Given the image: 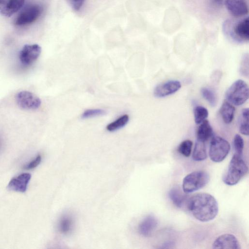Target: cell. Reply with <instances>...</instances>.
Segmentation results:
<instances>
[{
  "label": "cell",
  "instance_id": "1",
  "mask_svg": "<svg viewBox=\"0 0 249 249\" xmlns=\"http://www.w3.org/2000/svg\"><path fill=\"white\" fill-rule=\"evenodd\" d=\"M188 208L197 220L208 222L213 220L218 212V205L211 195L201 193L193 196L188 200Z\"/></svg>",
  "mask_w": 249,
  "mask_h": 249
},
{
  "label": "cell",
  "instance_id": "2",
  "mask_svg": "<svg viewBox=\"0 0 249 249\" xmlns=\"http://www.w3.org/2000/svg\"><path fill=\"white\" fill-rule=\"evenodd\" d=\"M248 167L242 156L234 154L223 177V181L228 185H234L247 174Z\"/></svg>",
  "mask_w": 249,
  "mask_h": 249
},
{
  "label": "cell",
  "instance_id": "3",
  "mask_svg": "<svg viewBox=\"0 0 249 249\" xmlns=\"http://www.w3.org/2000/svg\"><path fill=\"white\" fill-rule=\"evenodd\" d=\"M226 34L238 42H247L249 40V19L245 18L236 22L227 20L224 27Z\"/></svg>",
  "mask_w": 249,
  "mask_h": 249
},
{
  "label": "cell",
  "instance_id": "4",
  "mask_svg": "<svg viewBox=\"0 0 249 249\" xmlns=\"http://www.w3.org/2000/svg\"><path fill=\"white\" fill-rule=\"evenodd\" d=\"M249 92V87L246 82L238 79L233 82L227 90L225 98L231 104L239 106L243 105L248 99Z\"/></svg>",
  "mask_w": 249,
  "mask_h": 249
},
{
  "label": "cell",
  "instance_id": "5",
  "mask_svg": "<svg viewBox=\"0 0 249 249\" xmlns=\"http://www.w3.org/2000/svg\"><path fill=\"white\" fill-rule=\"evenodd\" d=\"M208 173L204 171H194L183 178L182 189L185 193H190L204 187L209 181Z\"/></svg>",
  "mask_w": 249,
  "mask_h": 249
},
{
  "label": "cell",
  "instance_id": "6",
  "mask_svg": "<svg viewBox=\"0 0 249 249\" xmlns=\"http://www.w3.org/2000/svg\"><path fill=\"white\" fill-rule=\"evenodd\" d=\"M230 148V144L226 140L219 136L213 137L210 144L209 157L214 162H221L228 155Z\"/></svg>",
  "mask_w": 249,
  "mask_h": 249
},
{
  "label": "cell",
  "instance_id": "7",
  "mask_svg": "<svg viewBox=\"0 0 249 249\" xmlns=\"http://www.w3.org/2000/svg\"><path fill=\"white\" fill-rule=\"evenodd\" d=\"M16 100L19 107L24 110L36 109L41 104L39 98L33 93L26 90L18 93Z\"/></svg>",
  "mask_w": 249,
  "mask_h": 249
},
{
  "label": "cell",
  "instance_id": "8",
  "mask_svg": "<svg viewBox=\"0 0 249 249\" xmlns=\"http://www.w3.org/2000/svg\"><path fill=\"white\" fill-rule=\"evenodd\" d=\"M42 9L38 5H33L25 9L16 18L15 23L22 26L34 22L40 16Z\"/></svg>",
  "mask_w": 249,
  "mask_h": 249
},
{
  "label": "cell",
  "instance_id": "9",
  "mask_svg": "<svg viewBox=\"0 0 249 249\" xmlns=\"http://www.w3.org/2000/svg\"><path fill=\"white\" fill-rule=\"evenodd\" d=\"M41 52V48L38 44L25 45L19 52V60L23 65H30L38 58Z\"/></svg>",
  "mask_w": 249,
  "mask_h": 249
},
{
  "label": "cell",
  "instance_id": "10",
  "mask_svg": "<svg viewBox=\"0 0 249 249\" xmlns=\"http://www.w3.org/2000/svg\"><path fill=\"white\" fill-rule=\"evenodd\" d=\"M181 87V83L179 81L169 80L157 85L154 89L153 94L157 98H163L175 93Z\"/></svg>",
  "mask_w": 249,
  "mask_h": 249
},
{
  "label": "cell",
  "instance_id": "11",
  "mask_svg": "<svg viewBox=\"0 0 249 249\" xmlns=\"http://www.w3.org/2000/svg\"><path fill=\"white\" fill-rule=\"evenodd\" d=\"M213 249H241L240 243L236 237L231 234H223L219 236L214 241Z\"/></svg>",
  "mask_w": 249,
  "mask_h": 249
},
{
  "label": "cell",
  "instance_id": "12",
  "mask_svg": "<svg viewBox=\"0 0 249 249\" xmlns=\"http://www.w3.org/2000/svg\"><path fill=\"white\" fill-rule=\"evenodd\" d=\"M225 5L228 11L235 17H241L248 14L246 0H225Z\"/></svg>",
  "mask_w": 249,
  "mask_h": 249
},
{
  "label": "cell",
  "instance_id": "13",
  "mask_svg": "<svg viewBox=\"0 0 249 249\" xmlns=\"http://www.w3.org/2000/svg\"><path fill=\"white\" fill-rule=\"evenodd\" d=\"M31 175L28 173H22L13 178L9 182L7 188L9 190L24 193L27 188Z\"/></svg>",
  "mask_w": 249,
  "mask_h": 249
},
{
  "label": "cell",
  "instance_id": "14",
  "mask_svg": "<svg viewBox=\"0 0 249 249\" xmlns=\"http://www.w3.org/2000/svg\"><path fill=\"white\" fill-rule=\"evenodd\" d=\"M24 2L25 0H3L0 3V14L11 17L23 6Z\"/></svg>",
  "mask_w": 249,
  "mask_h": 249
},
{
  "label": "cell",
  "instance_id": "15",
  "mask_svg": "<svg viewBox=\"0 0 249 249\" xmlns=\"http://www.w3.org/2000/svg\"><path fill=\"white\" fill-rule=\"evenodd\" d=\"M158 225L157 218L152 215L146 216L139 225V233L144 237L149 236Z\"/></svg>",
  "mask_w": 249,
  "mask_h": 249
},
{
  "label": "cell",
  "instance_id": "16",
  "mask_svg": "<svg viewBox=\"0 0 249 249\" xmlns=\"http://www.w3.org/2000/svg\"><path fill=\"white\" fill-rule=\"evenodd\" d=\"M200 124L196 131L197 140L205 142L213 136V128L207 120Z\"/></svg>",
  "mask_w": 249,
  "mask_h": 249
},
{
  "label": "cell",
  "instance_id": "17",
  "mask_svg": "<svg viewBox=\"0 0 249 249\" xmlns=\"http://www.w3.org/2000/svg\"><path fill=\"white\" fill-rule=\"evenodd\" d=\"M235 111V107L229 102L225 101L222 104L219 112L225 124H229L232 122Z\"/></svg>",
  "mask_w": 249,
  "mask_h": 249
},
{
  "label": "cell",
  "instance_id": "18",
  "mask_svg": "<svg viewBox=\"0 0 249 249\" xmlns=\"http://www.w3.org/2000/svg\"><path fill=\"white\" fill-rule=\"evenodd\" d=\"M207 157L205 142L196 140L193 152L192 158L195 161H202Z\"/></svg>",
  "mask_w": 249,
  "mask_h": 249
},
{
  "label": "cell",
  "instance_id": "19",
  "mask_svg": "<svg viewBox=\"0 0 249 249\" xmlns=\"http://www.w3.org/2000/svg\"><path fill=\"white\" fill-rule=\"evenodd\" d=\"M249 108H243L238 119V128L239 132L243 135L248 136L249 128Z\"/></svg>",
  "mask_w": 249,
  "mask_h": 249
},
{
  "label": "cell",
  "instance_id": "20",
  "mask_svg": "<svg viewBox=\"0 0 249 249\" xmlns=\"http://www.w3.org/2000/svg\"><path fill=\"white\" fill-rule=\"evenodd\" d=\"M169 196L177 207L180 208L182 206L185 200V196L178 188H172L169 192Z\"/></svg>",
  "mask_w": 249,
  "mask_h": 249
},
{
  "label": "cell",
  "instance_id": "21",
  "mask_svg": "<svg viewBox=\"0 0 249 249\" xmlns=\"http://www.w3.org/2000/svg\"><path fill=\"white\" fill-rule=\"evenodd\" d=\"M200 92L202 96L213 107L216 106L217 97L215 92L211 89L208 87H203L201 89Z\"/></svg>",
  "mask_w": 249,
  "mask_h": 249
},
{
  "label": "cell",
  "instance_id": "22",
  "mask_svg": "<svg viewBox=\"0 0 249 249\" xmlns=\"http://www.w3.org/2000/svg\"><path fill=\"white\" fill-rule=\"evenodd\" d=\"M129 121V116L127 114L121 116L115 121L107 124L106 126L108 131L112 132L124 126Z\"/></svg>",
  "mask_w": 249,
  "mask_h": 249
},
{
  "label": "cell",
  "instance_id": "23",
  "mask_svg": "<svg viewBox=\"0 0 249 249\" xmlns=\"http://www.w3.org/2000/svg\"><path fill=\"white\" fill-rule=\"evenodd\" d=\"M208 109L201 106H196L194 109V120L196 124H198L203 122L208 117Z\"/></svg>",
  "mask_w": 249,
  "mask_h": 249
},
{
  "label": "cell",
  "instance_id": "24",
  "mask_svg": "<svg viewBox=\"0 0 249 249\" xmlns=\"http://www.w3.org/2000/svg\"><path fill=\"white\" fill-rule=\"evenodd\" d=\"M73 226V220L69 216H65L62 217L59 224V228L60 231L64 234L69 233L72 230Z\"/></svg>",
  "mask_w": 249,
  "mask_h": 249
},
{
  "label": "cell",
  "instance_id": "25",
  "mask_svg": "<svg viewBox=\"0 0 249 249\" xmlns=\"http://www.w3.org/2000/svg\"><path fill=\"white\" fill-rule=\"evenodd\" d=\"M233 146L235 154L242 156L244 147V142L242 137L239 134H236L233 140Z\"/></svg>",
  "mask_w": 249,
  "mask_h": 249
},
{
  "label": "cell",
  "instance_id": "26",
  "mask_svg": "<svg viewBox=\"0 0 249 249\" xmlns=\"http://www.w3.org/2000/svg\"><path fill=\"white\" fill-rule=\"evenodd\" d=\"M192 146V141L186 140L180 143L178 150L181 155L186 157H188L191 155Z\"/></svg>",
  "mask_w": 249,
  "mask_h": 249
},
{
  "label": "cell",
  "instance_id": "27",
  "mask_svg": "<svg viewBox=\"0 0 249 249\" xmlns=\"http://www.w3.org/2000/svg\"><path fill=\"white\" fill-rule=\"evenodd\" d=\"M105 110L101 108L89 109L85 110L81 115L83 119H88L106 114Z\"/></svg>",
  "mask_w": 249,
  "mask_h": 249
},
{
  "label": "cell",
  "instance_id": "28",
  "mask_svg": "<svg viewBox=\"0 0 249 249\" xmlns=\"http://www.w3.org/2000/svg\"><path fill=\"white\" fill-rule=\"evenodd\" d=\"M240 72L244 76L249 75V55L247 53L244 55L241 62Z\"/></svg>",
  "mask_w": 249,
  "mask_h": 249
},
{
  "label": "cell",
  "instance_id": "29",
  "mask_svg": "<svg viewBox=\"0 0 249 249\" xmlns=\"http://www.w3.org/2000/svg\"><path fill=\"white\" fill-rule=\"evenodd\" d=\"M71 7L78 11L83 6L85 0H67Z\"/></svg>",
  "mask_w": 249,
  "mask_h": 249
},
{
  "label": "cell",
  "instance_id": "30",
  "mask_svg": "<svg viewBox=\"0 0 249 249\" xmlns=\"http://www.w3.org/2000/svg\"><path fill=\"white\" fill-rule=\"evenodd\" d=\"M41 161V157L40 155H38L34 160L26 165L24 168L27 170L33 169L38 166Z\"/></svg>",
  "mask_w": 249,
  "mask_h": 249
},
{
  "label": "cell",
  "instance_id": "31",
  "mask_svg": "<svg viewBox=\"0 0 249 249\" xmlns=\"http://www.w3.org/2000/svg\"><path fill=\"white\" fill-rule=\"evenodd\" d=\"M224 0H210L211 4L215 7H219L222 5Z\"/></svg>",
  "mask_w": 249,
  "mask_h": 249
},
{
  "label": "cell",
  "instance_id": "32",
  "mask_svg": "<svg viewBox=\"0 0 249 249\" xmlns=\"http://www.w3.org/2000/svg\"><path fill=\"white\" fill-rule=\"evenodd\" d=\"M3 0H0V3H1L2 1H3Z\"/></svg>",
  "mask_w": 249,
  "mask_h": 249
}]
</instances>
